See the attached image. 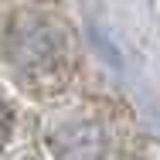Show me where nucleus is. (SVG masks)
<instances>
[{"label":"nucleus","mask_w":160,"mask_h":160,"mask_svg":"<svg viewBox=\"0 0 160 160\" xmlns=\"http://www.w3.org/2000/svg\"><path fill=\"white\" fill-rule=\"evenodd\" d=\"M78 68L72 21L44 3H14L0 14V72L28 99H55Z\"/></svg>","instance_id":"obj_1"},{"label":"nucleus","mask_w":160,"mask_h":160,"mask_svg":"<svg viewBox=\"0 0 160 160\" xmlns=\"http://www.w3.org/2000/svg\"><path fill=\"white\" fill-rule=\"evenodd\" d=\"M17 123H21V109H17L14 89L0 78V157L10 150V143L17 136Z\"/></svg>","instance_id":"obj_2"}]
</instances>
